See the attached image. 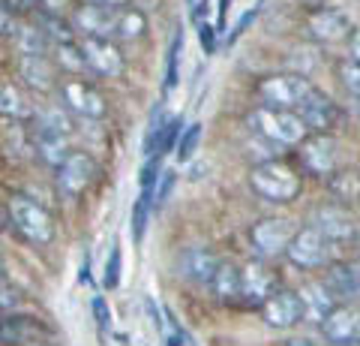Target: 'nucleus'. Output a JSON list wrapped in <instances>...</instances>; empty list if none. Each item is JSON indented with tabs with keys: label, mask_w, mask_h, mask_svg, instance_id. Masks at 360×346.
Returning <instances> with one entry per match:
<instances>
[{
	"label": "nucleus",
	"mask_w": 360,
	"mask_h": 346,
	"mask_svg": "<svg viewBox=\"0 0 360 346\" xmlns=\"http://www.w3.org/2000/svg\"><path fill=\"white\" fill-rule=\"evenodd\" d=\"M207 289L222 301V304L238 301L240 298V268H234L231 262H219L217 274H213V280H210Z\"/></svg>",
	"instance_id": "22"
},
{
	"label": "nucleus",
	"mask_w": 360,
	"mask_h": 346,
	"mask_svg": "<svg viewBox=\"0 0 360 346\" xmlns=\"http://www.w3.org/2000/svg\"><path fill=\"white\" fill-rule=\"evenodd\" d=\"M18 73L33 91H51L54 87V66L45 54H21Z\"/></svg>",
	"instance_id": "21"
},
{
	"label": "nucleus",
	"mask_w": 360,
	"mask_h": 346,
	"mask_svg": "<svg viewBox=\"0 0 360 346\" xmlns=\"http://www.w3.org/2000/svg\"><path fill=\"white\" fill-rule=\"evenodd\" d=\"M340 79H342V87L345 94L360 103V61H342L340 63Z\"/></svg>",
	"instance_id": "31"
},
{
	"label": "nucleus",
	"mask_w": 360,
	"mask_h": 346,
	"mask_svg": "<svg viewBox=\"0 0 360 346\" xmlns=\"http://www.w3.org/2000/svg\"><path fill=\"white\" fill-rule=\"evenodd\" d=\"M297 115L307 121L309 132H328L336 121H340V109H336V103L330 97H324L321 91H312L307 99L300 103Z\"/></svg>",
	"instance_id": "19"
},
{
	"label": "nucleus",
	"mask_w": 360,
	"mask_h": 346,
	"mask_svg": "<svg viewBox=\"0 0 360 346\" xmlns=\"http://www.w3.org/2000/svg\"><path fill=\"white\" fill-rule=\"evenodd\" d=\"M94 178H96V163L84 151H70V157L58 166V190L66 199H78L94 184Z\"/></svg>",
	"instance_id": "11"
},
{
	"label": "nucleus",
	"mask_w": 360,
	"mask_h": 346,
	"mask_svg": "<svg viewBox=\"0 0 360 346\" xmlns=\"http://www.w3.org/2000/svg\"><path fill=\"white\" fill-rule=\"evenodd\" d=\"M297 160L303 172L315 178H330L336 172V163H340V142L330 132H309L297 144Z\"/></svg>",
	"instance_id": "7"
},
{
	"label": "nucleus",
	"mask_w": 360,
	"mask_h": 346,
	"mask_svg": "<svg viewBox=\"0 0 360 346\" xmlns=\"http://www.w3.org/2000/svg\"><path fill=\"white\" fill-rule=\"evenodd\" d=\"M25 346H49V343H37V340H33V343H25Z\"/></svg>",
	"instance_id": "46"
},
{
	"label": "nucleus",
	"mask_w": 360,
	"mask_h": 346,
	"mask_svg": "<svg viewBox=\"0 0 360 346\" xmlns=\"http://www.w3.org/2000/svg\"><path fill=\"white\" fill-rule=\"evenodd\" d=\"M117 13L120 9H103V6H75L70 16L72 30H78L82 37H99V39H111L115 37V25H117Z\"/></svg>",
	"instance_id": "14"
},
{
	"label": "nucleus",
	"mask_w": 360,
	"mask_h": 346,
	"mask_svg": "<svg viewBox=\"0 0 360 346\" xmlns=\"http://www.w3.org/2000/svg\"><path fill=\"white\" fill-rule=\"evenodd\" d=\"M250 187L255 196H262L270 205H288L300 196V175L279 160H264L252 166Z\"/></svg>",
	"instance_id": "2"
},
{
	"label": "nucleus",
	"mask_w": 360,
	"mask_h": 346,
	"mask_svg": "<svg viewBox=\"0 0 360 346\" xmlns=\"http://www.w3.org/2000/svg\"><path fill=\"white\" fill-rule=\"evenodd\" d=\"M15 42H18V51L21 54H45V51H49V46H51L49 33H45L39 25L37 27H33V25L18 27Z\"/></svg>",
	"instance_id": "27"
},
{
	"label": "nucleus",
	"mask_w": 360,
	"mask_h": 346,
	"mask_svg": "<svg viewBox=\"0 0 360 346\" xmlns=\"http://www.w3.org/2000/svg\"><path fill=\"white\" fill-rule=\"evenodd\" d=\"M37 151L45 163H51L54 169L70 157V144H66V136L60 132H51V130H39L37 127Z\"/></svg>",
	"instance_id": "24"
},
{
	"label": "nucleus",
	"mask_w": 360,
	"mask_h": 346,
	"mask_svg": "<svg viewBox=\"0 0 360 346\" xmlns=\"http://www.w3.org/2000/svg\"><path fill=\"white\" fill-rule=\"evenodd\" d=\"M312 226L324 232L333 244H345L354 238V217L340 205H324L312 214Z\"/></svg>",
	"instance_id": "18"
},
{
	"label": "nucleus",
	"mask_w": 360,
	"mask_h": 346,
	"mask_svg": "<svg viewBox=\"0 0 360 346\" xmlns=\"http://www.w3.org/2000/svg\"><path fill=\"white\" fill-rule=\"evenodd\" d=\"M39 130H51V132H60V136H70V121L60 109H45L39 115Z\"/></svg>",
	"instance_id": "32"
},
{
	"label": "nucleus",
	"mask_w": 360,
	"mask_h": 346,
	"mask_svg": "<svg viewBox=\"0 0 360 346\" xmlns=\"http://www.w3.org/2000/svg\"><path fill=\"white\" fill-rule=\"evenodd\" d=\"M84 4L103 6V9H127V4H132V0H84Z\"/></svg>",
	"instance_id": "41"
},
{
	"label": "nucleus",
	"mask_w": 360,
	"mask_h": 346,
	"mask_svg": "<svg viewBox=\"0 0 360 346\" xmlns=\"http://www.w3.org/2000/svg\"><path fill=\"white\" fill-rule=\"evenodd\" d=\"M250 127L262 139H267L276 148H297V144L309 136V127L297 111L285 109H270V106H255L250 115Z\"/></svg>",
	"instance_id": "1"
},
{
	"label": "nucleus",
	"mask_w": 360,
	"mask_h": 346,
	"mask_svg": "<svg viewBox=\"0 0 360 346\" xmlns=\"http://www.w3.org/2000/svg\"><path fill=\"white\" fill-rule=\"evenodd\" d=\"M291 238H295V226H291V220H285V217H264V220H258L250 232L252 250L262 256V259L285 256Z\"/></svg>",
	"instance_id": "8"
},
{
	"label": "nucleus",
	"mask_w": 360,
	"mask_h": 346,
	"mask_svg": "<svg viewBox=\"0 0 360 346\" xmlns=\"http://www.w3.org/2000/svg\"><path fill=\"white\" fill-rule=\"evenodd\" d=\"M78 49L84 54L87 70L99 75V79H120L123 70H127V61H123L120 49L111 39H99V37H82Z\"/></svg>",
	"instance_id": "10"
},
{
	"label": "nucleus",
	"mask_w": 360,
	"mask_h": 346,
	"mask_svg": "<svg viewBox=\"0 0 360 346\" xmlns=\"http://www.w3.org/2000/svg\"><path fill=\"white\" fill-rule=\"evenodd\" d=\"M319 328H321V338L330 346H357L360 343V310H354L352 304H340L319 322Z\"/></svg>",
	"instance_id": "12"
},
{
	"label": "nucleus",
	"mask_w": 360,
	"mask_h": 346,
	"mask_svg": "<svg viewBox=\"0 0 360 346\" xmlns=\"http://www.w3.org/2000/svg\"><path fill=\"white\" fill-rule=\"evenodd\" d=\"M30 334H33V322L27 316L18 314L0 316V343L4 346H25L30 343Z\"/></svg>",
	"instance_id": "26"
},
{
	"label": "nucleus",
	"mask_w": 360,
	"mask_h": 346,
	"mask_svg": "<svg viewBox=\"0 0 360 346\" xmlns=\"http://www.w3.org/2000/svg\"><path fill=\"white\" fill-rule=\"evenodd\" d=\"M324 283L340 304H357L360 301V262H330Z\"/></svg>",
	"instance_id": "16"
},
{
	"label": "nucleus",
	"mask_w": 360,
	"mask_h": 346,
	"mask_svg": "<svg viewBox=\"0 0 360 346\" xmlns=\"http://www.w3.org/2000/svg\"><path fill=\"white\" fill-rule=\"evenodd\" d=\"M352 18H348L342 9L333 6H321L312 9L307 16V37L315 39L319 46H336V42L352 39Z\"/></svg>",
	"instance_id": "9"
},
{
	"label": "nucleus",
	"mask_w": 360,
	"mask_h": 346,
	"mask_svg": "<svg viewBox=\"0 0 360 346\" xmlns=\"http://www.w3.org/2000/svg\"><path fill=\"white\" fill-rule=\"evenodd\" d=\"M274 292H276V277H274V271H267V265L250 262L240 268V301L243 304L262 307Z\"/></svg>",
	"instance_id": "15"
},
{
	"label": "nucleus",
	"mask_w": 360,
	"mask_h": 346,
	"mask_svg": "<svg viewBox=\"0 0 360 346\" xmlns=\"http://www.w3.org/2000/svg\"><path fill=\"white\" fill-rule=\"evenodd\" d=\"M333 253L336 244L324 232H319L315 226H303L291 238L285 259L295 268H300V271H315V268H328L333 262Z\"/></svg>",
	"instance_id": "4"
},
{
	"label": "nucleus",
	"mask_w": 360,
	"mask_h": 346,
	"mask_svg": "<svg viewBox=\"0 0 360 346\" xmlns=\"http://www.w3.org/2000/svg\"><path fill=\"white\" fill-rule=\"evenodd\" d=\"M9 223L18 232L21 238L33 247H45V244L54 241V217L45 211V205H39L37 199H30L25 193H15L9 199Z\"/></svg>",
	"instance_id": "3"
},
{
	"label": "nucleus",
	"mask_w": 360,
	"mask_h": 346,
	"mask_svg": "<svg viewBox=\"0 0 360 346\" xmlns=\"http://www.w3.org/2000/svg\"><path fill=\"white\" fill-rule=\"evenodd\" d=\"M217 268H219V259L207 247H198V244L195 247H186L180 253V262H177L180 277H186V280L195 283V286H210Z\"/></svg>",
	"instance_id": "17"
},
{
	"label": "nucleus",
	"mask_w": 360,
	"mask_h": 346,
	"mask_svg": "<svg viewBox=\"0 0 360 346\" xmlns=\"http://www.w3.org/2000/svg\"><path fill=\"white\" fill-rule=\"evenodd\" d=\"M300 304H303V319L307 322H321L333 307H340V301L333 298L328 283H303L300 286Z\"/></svg>",
	"instance_id": "20"
},
{
	"label": "nucleus",
	"mask_w": 360,
	"mask_h": 346,
	"mask_svg": "<svg viewBox=\"0 0 360 346\" xmlns=\"http://www.w3.org/2000/svg\"><path fill=\"white\" fill-rule=\"evenodd\" d=\"M258 13H262V4H258V6H252V9H250V13H246V16H243V18L238 21V27H234V33H231V37H229V42H234V39H238V37H240V33L246 30V25H250V21H255V16H258Z\"/></svg>",
	"instance_id": "39"
},
{
	"label": "nucleus",
	"mask_w": 360,
	"mask_h": 346,
	"mask_svg": "<svg viewBox=\"0 0 360 346\" xmlns=\"http://www.w3.org/2000/svg\"><path fill=\"white\" fill-rule=\"evenodd\" d=\"M153 190L156 187H141V196L135 199V208H132V238L135 241H141L144 229H148V217L153 211Z\"/></svg>",
	"instance_id": "28"
},
{
	"label": "nucleus",
	"mask_w": 360,
	"mask_h": 346,
	"mask_svg": "<svg viewBox=\"0 0 360 346\" xmlns=\"http://www.w3.org/2000/svg\"><path fill=\"white\" fill-rule=\"evenodd\" d=\"M172 187H174V172H162V178L156 181V190H153V208L165 205V199L172 196Z\"/></svg>",
	"instance_id": "36"
},
{
	"label": "nucleus",
	"mask_w": 360,
	"mask_h": 346,
	"mask_svg": "<svg viewBox=\"0 0 360 346\" xmlns=\"http://www.w3.org/2000/svg\"><path fill=\"white\" fill-rule=\"evenodd\" d=\"M54 51H58V66L66 70V75H78L87 70L84 54L78 49V42H54Z\"/></svg>",
	"instance_id": "29"
},
{
	"label": "nucleus",
	"mask_w": 360,
	"mask_h": 346,
	"mask_svg": "<svg viewBox=\"0 0 360 346\" xmlns=\"http://www.w3.org/2000/svg\"><path fill=\"white\" fill-rule=\"evenodd\" d=\"M60 103L66 111H72V115H78L82 121H103L105 118V97L96 91L90 82L78 79V75H66V79H60Z\"/></svg>",
	"instance_id": "6"
},
{
	"label": "nucleus",
	"mask_w": 360,
	"mask_h": 346,
	"mask_svg": "<svg viewBox=\"0 0 360 346\" xmlns=\"http://www.w3.org/2000/svg\"><path fill=\"white\" fill-rule=\"evenodd\" d=\"M180 49H184V37L172 39V49H168V66H165V91H172V87L177 85V58H180Z\"/></svg>",
	"instance_id": "33"
},
{
	"label": "nucleus",
	"mask_w": 360,
	"mask_h": 346,
	"mask_svg": "<svg viewBox=\"0 0 360 346\" xmlns=\"http://www.w3.org/2000/svg\"><path fill=\"white\" fill-rule=\"evenodd\" d=\"M279 346H330L328 340H312V338H288V340H283Z\"/></svg>",
	"instance_id": "43"
},
{
	"label": "nucleus",
	"mask_w": 360,
	"mask_h": 346,
	"mask_svg": "<svg viewBox=\"0 0 360 346\" xmlns=\"http://www.w3.org/2000/svg\"><path fill=\"white\" fill-rule=\"evenodd\" d=\"M0 115L13 118V121L33 118V109L27 103V97L21 94V87H15L13 82H0Z\"/></svg>",
	"instance_id": "23"
},
{
	"label": "nucleus",
	"mask_w": 360,
	"mask_h": 346,
	"mask_svg": "<svg viewBox=\"0 0 360 346\" xmlns=\"http://www.w3.org/2000/svg\"><path fill=\"white\" fill-rule=\"evenodd\" d=\"M144 30H148V18H144L141 9H120L117 13V25H115V37L111 39H120V42H135L144 37Z\"/></svg>",
	"instance_id": "25"
},
{
	"label": "nucleus",
	"mask_w": 360,
	"mask_h": 346,
	"mask_svg": "<svg viewBox=\"0 0 360 346\" xmlns=\"http://www.w3.org/2000/svg\"><path fill=\"white\" fill-rule=\"evenodd\" d=\"M258 310H262L264 326L279 328V331L295 328V326H300V322H303L300 295H297V292H291V289H276V292L270 295Z\"/></svg>",
	"instance_id": "13"
},
{
	"label": "nucleus",
	"mask_w": 360,
	"mask_h": 346,
	"mask_svg": "<svg viewBox=\"0 0 360 346\" xmlns=\"http://www.w3.org/2000/svg\"><path fill=\"white\" fill-rule=\"evenodd\" d=\"M94 314H96V322H99V328H105L108 326V319H111V314H108V307H105V301L103 298H94Z\"/></svg>",
	"instance_id": "40"
},
{
	"label": "nucleus",
	"mask_w": 360,
	"mask_h": 346,
	"mask_svg": "<svg viewBox=\"0 0 360 346\" xmlns=\"http://www.w3.org/2000/svg\"><path fill=\"white\" fill-rule=\"evenodd\" d=\"M198 39H201V46H205V51L210 54L213 51V27L210 25H201L198 27Z\"/></svg>",
	"instance_id": "42"
},
{
	"label": "nucleus",
	"mask_w": 360,
	"mask_h": 346,
	"mask_svg": "<svg viewBox=\"0 0 360 346\" xmlns=\"http://www.w3.org/2000/svg\"><path fill=\"white\" fill-rule=\"evenodd\" d=\"M18 33V25H15V13L6 0H0V37H13Z\"/></svg>",
	"instance_id": "37"
},
{
	"label": "nucleus",
	"mask_w": 360,
	"mask_h": 346,
	"mask_svg": "<svg viewBox=\"0 0 360 346\" xmlns=\"http://www.w3.org/2000/svg\"><path fill=\"white\" fill-rule=\"evenodd\" d=\"M21 307V295L15 286H9L4 277H0V314H13V310Z\"/></svg>",
	"instance_id": "34"
},
{
	"label": "nucleus",
	"mask_w": 360,
	"mask_h": 346,
	"mask_svg": "<svg viewBox=\"0 0 360 346\" xmlns=\"http://www.w3.org/2000/svg\"><path fill=\"white\" fill-rule=\"evenodd\" d=\"M198 139H201V124H189L184 132H180V139H177V144H174V157H177L180 163H186V160L195 154Z\"/></svg>",
	"instance_id": "30"
},
{
	"label": "nucleus",
	"mask_w": 360,
	"mask_h": 346,
	"mask_svg": "<svg viewBox=\"0 0 360 346\" xmlns=\"http://www.w3.org/2000/svg\"><path fill=\"white\" fill-rule=\"evenodd\" d=\"M0 223H4V220H0Z\"/></svg>",
	"instance_id": "47"
},
{
	"label": "nucleus",
	"mask_w": 360,
	"mask_h": 346,
	"mask_svg": "<svg viewBox=\"0 0 360 346\" xmlns=\"http://www.w3.org/2000/svg\"><path fill=\"white\" fill-rule=\"evenodd\" d=\"M315 87L309 85V79L295 73H276V75H267L255 85V94L262 99V106L270 109H285V111H297L300 103L307 99Z\"/></svg>",
	"instance_id": "5"
},
{
	"label": "nucleus",
	"mask_w": 360,
	"mask_h": 346,
	"mask_svg": "<svg viewBox=\"0 0 360 346\" xmlns=\"http://www.w3.org/2000/svg\"><path fill=\"white\" fill-rule=\"evenodd\" d=\"M9 6H13V13H30L33 6L39 4V0H6Z\"/></svg>",
	"instance_id": "44"
},
{
	"label": "nucleus",
	"mask_w": 360,
	"mask_h": 346,
	"mask_svg": "<svg viewBox=\"0 0 360 346\" xmlns=\"http://www.w3.org/2000/svg\"><path fill=\"white\" fill-rule=\"evenodd\" d=\"M103 283H105V289H115L120 283V247H117V244L111 247V256H108V262H105Z\"/></svg>",
	"instance_id": "35"
},
{
	"label": "nucleus",
	"mask_w": 360,
	"mask_h": 346,
	"mask_svg": "<svg viewBox=\"0 0 360 346\" xmlns=\"http://www.w3.org/2000/svg\"><path fill=\"white\" fill-rule=\"evenodd\" d=\"M348 46H352V61H360V30H354V33H352Z\"/></svg>",
	"instance_id": "45"
},
{
	"label": "nucleus",
	"mask_w": 360,
	"mask_h": 346,
	"mask_svg": "<svg viewBox=\"0 0 360 346\" xmlns=\"http://www.w3.org/2000/svg\"><path fill=\"white\" fill-rule=\"evenodd\" d=\"M39 6H42V16H63L66 13V6H70V0H39Z\"/></svg>",
	"instance_id": "38"
}]
</instances>
